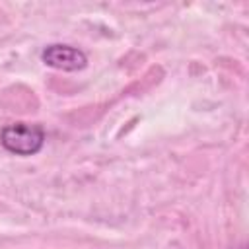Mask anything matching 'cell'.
I'll return each mask as SVG.
<instances>
[{"mask_svg":"<svg viewBox=\"0 0 249 249\" xmlns=\"http://www.w3.org/2000/svg\"><path fill=\"white\" fill-rule=\"evenodd\" d=\"M0 144L18 156H33L45 144V130L39 124L12 123L0 130Z\"/></svg>","mask_w":249,"mask_h":249,"instance_id":"cell-1","label":"cell"},{"mask_svg":"<svg viewBox=\"0 0 249 249\" xmlns=\"http://www.w3.org/2000/svg\"><path fill=\"white\" fill-rule=\"evenodd\" d=\"M41 60L47 66L64 70V72H76L88 66V56L80 49L70 45H60V43L45 47L41 53Z\"/></svg>","mask_w":249,"mask_h":249,"instance_id":"cell-2","label":"cell"}]
</instances>
